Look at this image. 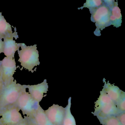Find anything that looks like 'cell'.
Returning a JSON list of instances; mask_svg holds the SVG:
<instances>
[{
  "label": "cell",
  "mask_w": 125,
  "mask_h": 125,
  "mask_svg": "<svg viewBox=\"0 0 125 125\" xmlns=\"http://www.w3.org/2000/svg\"><path fill=\"white\" fill-rule=\"evenodd\" d=\"M110 1L104 0L100 6L89 9L91 14V21L95 23L96 28L94 33L96 36H100L101 31L110 25Z\"/></svg>",
  "instance_id": "6da1fadb"
},
{
  "label": "cell",
  "mask_w": 125,
  "mask_h": 125,
  "mask_svg": "<svg viewBox=\"0 0 125 125\" xmlns=\"http://www.w3.org/2000/svg\"><path fill=\"white\" fill-rule=\"evenodd\" d=\"M26 89V85L17 83L16 80L4 87L0 92V112L15 104L21 94Z\"/></svg>",
  "instance_id": "7a4b0ae2"
},
{
  "label": "cell",
  "mask_w": 125,
  "mask_h": 125,
  "mask_svg": "<svg viewBox=\"0 0 125 125\" xmlns=\"http://www.w3.org/2000/svg\"><path fill=\"white\" fill-rule=\"evenodd\" d=\"M36 46V44H35L33 46H27L23 43H20L21 50L17 51L20 58L18 61L22 66L21 70L24 68L33 73V68L40 65L39 54Z\"/></svg>",
  "instance_id": "3957f363"
},
{
  "label": "cell",
  "mask_w": 125,
  "mask_h": 125,
  "mask_svg": "<svg viewBox=\"0 0 125 125\" xmlns=\"http://www.w3.org/2000/svg\"><path fill=\"white\" fill-rule=\"evenodd\" d=\"M15 105L30 119L32 118L40 106L39 103L35 101L26 91L21 94Z\"/></svg>",
  "instance_id": "277c9868"
},
{
  "label": "cell",
  "mask_w": 125,
  "mask_h": 125,
  "mask_svg": "<svg viewBox=\"0 0 125 125\" xmlns=\"http://www.w3.org/2000/svg\"><path fill=\"white\" fill-rule=\"evenodd\" d=\"M20 111L15 104L2 110L0 112V125H15L19 123L23 119Z\"/></svg>",
  "instance_id": "5b68a950"
},
{
  "label": "cell",
  "mask_w": 125,
  "mask_h": 125,
  "mask_svg": "<svg viewBox=\"0 0 125 125\" xmlns=\"http://www.w3.org/2000/svg\"><path fill=\"white\" fill-rule=\"evenodd\" d=\"M17 68L14 58L5 57L1 61L0 69L5 87L14 80L13 76L16 72Z\"/></svg>",
  "instance_id": "8992f818"
},
{
  "label": "cell",
  "mask_w": 125,
  "mask_h": 125,
  "mask_svg": "<svg viewBox=\"0 0 125 125\" xmlns=\"http://www.w3.org/2000/svg\"><path fill=\"white\" fill-rule=\"evenodd\" d=\"M44 111L49 120L53 125H62L65 114V107L54 104Z\"/></svg>",
  "instance_id": "52a82bcc"
},
{
  "label": "cell",
  "mask_w": 125,
  "mask_h": 125,
  "mask_svg": "<svg viewBox=\"0 0 125 125\" xmlns=\"http://www.w3.org/2000/svg\"><path fill=\"white\" fill-rule=\"evenodd\" d=\"M27 88H28L29 93L33 98L40 103L41 101L44 96V94L47 93L48 91V83L47 80H44L43 82L40 84L34 85H26Z\"/></svg>",
  "instance_id": "ba28073f"
},
{
  "label": "cell",
  "mask_w": 125,
  "mask_h": 125,
  "mask_svg": "<svg viewBox=\"0 0 125 125\" xmlns=\"http://www.w3.org/2000/svg\"><path fill=\"white\" fill-rule=\"evenodd\" d=\"M16 39L19 38L17 33L15 31L11 35L4 38V48L3 53L8 58H14L16 52L19 50L20 43H17L13 40V38Z\"/></svg>",
  "instance_id": "9c48e42d"
},
{
  "label": "cell",
  "mask_w": 125,
  "mask_h": 125,
  "mask_svg": "<svg viewBox=\"0 0 125 125\" xmlns=\"http://www.w3.org/2000/svg\"><path fill=\"white\" fill-rule=\"evenodd\" d=\"M103 82L104 83L103 90L110 99L116 104L121 97L124 91L114 84H110L109 81L106 82L104 78L103 79Z\"/></svg>",
  "instance_id": "30bf717a"
},
{
  "label": "cell",
  "mask_w": 125,
  "mask_h": 125,
  "mask_svg": "<svg viewBox=\"0 0 125 125\" xmlns=\"http://www.w3.org/2000/svg\"><path fill=\"white\" fill-rule=\"evenodd\" d=\"M111 15L110 17V25H113L116 28L121 26L122 16L120 8L118 6L117 2L111 0L110 4Z\"/></svg>",
  "instance_id": "8fae6325"
},
{
  "label": "cell",
  "mask_w": 125,
  "mask_h": 125,
  "mask_svg": "<svg viewBox=\"0 0 125 125\" xmlns=\"http://www.w3.org/2000/svg\"><path fill=\"white\" fill-rule=\"evenodd\" d=\"M120 113L116 107L115 103L113 102L102 107L95 116H96L98 119L103 118L109 116H116Z\"/></svg>",
  "instance_id": "7c38bea8"
},
{
  "label": "cell",
  "mask_w": 125,
  "mask_h": 125,
  "mask_svg": "<svg viewBox=\"0 0 125 125\" xmlns=\"http://www.w3.org/2000/svg\"><path fill=\"white\" fill-rule=\"evenodd\" d=\"M114 102L108 96L106 92L102 89L100 91V95L98 100L95 102V110L92 113L94 115H95L101 109L102 107L106 104ZM115 103V102H114Z\"/></svg>",
  "instance_id": "4fadbf2b"
},
{
  "label": "cell",
  "mask_w": 125,
  "mask_h": 125,
  "mask_svg": "<svg viewBox=\"0 0 125 125\" xmlns=\"http://www.w3.org/2000/svg\"><path fill=\"white\" fill-rule=\"evenodd\" d=\"M31 120L39 125H53L50 122L45 113V111L40 106L34 114Z\"/></svg>",
  "instance_id": "5bb4252c"
},
{
  "label": "cell",
  "mask_w": 125,
  "mask_h": 125,
  "mask_svg": "<svg viewBox=\"0 0 125 125\" xmlns=\"http://www.w3.org/2000/svg\"><path fill=\"white\" fill-rule=\"evenodd\" d=\"M13 34L11 25L6 21L0 12V39H4Z\"/></svg>",
  "instance_id": "9a60e30c"
},
{
  "label": "cell",
  "mask_w": 125,
  "mask_h": 125,
  "mask_svg": "<svg viewBox=\"0 0 125 125\" xmlns=\"http://www.w3.org/2000/svg\"><path fill=\"white\" fill-rule=\"evenodd\" d=\"M71 97L68 100V105L65 107V114L62 125H76L74 117L72 114L71 111Z\"/></svg>",
  "instance_id": "2e32d148"
},
{
  "label": "cell",
  "mask_w": 125,
  "mask_h": 125,
  "mask_svg": "<svg viewBox=\"0 0 125 125\" xmlns=\"http://www.w3.org/2000/svg\"><path fill=\"white\" fill-rule=\"evenodd\" d=\"M102 125H122L115 116L98 119Z\"/></svg>",
  "instance_id": "e0dca14e"
},
{
  "label": "cell",
  "mask_w": 125,
  "mask_h": 125,
  "mask_svg": "<svg viewBox=\"0 0 125 125\" xmlns=\"http://www.w3.org/2000/svg\"><path fill=\"white\" fill-rule=\"evenodd\" d=\"M103 3H104V0H87L86 3L83 5V7L78 8V9H82L83 8H87L89 9L93 8H96V7H99V6L103 4Z\"/></svg>",
  "instance_id": "ac0fdd59"
},
{
  "label": "cell",
  "mask_w": 125,
  "mask_h": 125,
  "mask_svg": "<svg viewBox=\"0 0 125 125\" xmlns=\"http://www.w3.org/2000/svg\"><path fill=\"white\" fill-rule=\"evenodd\" d=\"M115 104L121 112H125V93L124 91Z\"/></svg>",
  "instance_id": "d6986e66"
},
{
  "label": "cell",
  "mask_w": 125,
  "mask_h": 125,
  "mask_svg": "<svg viewBox=\"0 0 125 125\" xmlns=\"http://www.w3.org/2000/svg\"><path fill=\"white\" fill-rule=\"evenodd\" d=\"M122 125H125V112L120 113L116 116Z\"/></svg>",
  "instance_id": "ffe728a7"
},
{
  "label": "cell",
  "mask_w": 125,
  "mask_h": 125,
  "mask_svg": "<svg viewBox=\"0 0 125 125\" xmlns=\"http://www.w3.org/2000/svg\"><path fill=\"white\" fill-rule=\"evenodd\" d=\"M15 125H30V119L24 116V118L21 121Z\"/></svg>",
  "instance_id": "44dd1931"
},
{
  "label": "cell",
  "mask_w": 125,
  "mask_h": 125,
  "mask_svg": "<svg viewBox=\"0 0 125 125\" xmlns=\"http://www.w3.org/2000/svg\"><path fill=\"white\" fill-rule=\"evenodd\" d=\"M4 83L3 81L2 78V73H1V69L0 68V92L3 90V88L4 87Z\"/></svg>",
  "instance_id": "7402d4cb"
},
{
  "label": "cell",
  "mask_w": 125,
  "mask_h": 125,
  "mask_svg": "<svg viewBox=\"0 0 125 125\" xmlns=\"http://www.w3.org/2000/svg\"><path fill=\"white\" fill-rule=\"evenodd\" d=\"M4 48V42L2 41V39H0V54L3 52Z\"/></svg>",
  "instance_id": "603a6c76"
},
{
  "label": "cell",
  "mask_w": 125,
  "mask_h": 125,
  "mask_svg": "<svg viewBox=\"0 0 125 125\" xmlns=\"http://www.w3.org/2000/svg\"><path fill=\"white\" fill-rule=\"evenodd\" d=\"M29 119H30V125H39L34 123L31 119H30V118H29Z\"/></svg>",
  "instance_id": "cb8c5ba5"
}]
</instances>
